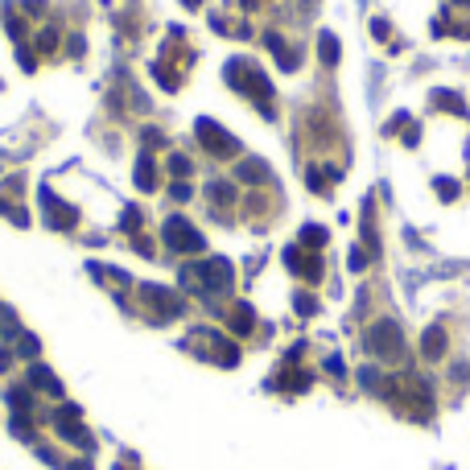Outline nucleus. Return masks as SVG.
<instances>
[{
  "label": "nucleus",
  "instance_id": "obj_5",
  "mask_svg": "<svg viewBox=\"0 0 470 470\" xmlns=\"http://www.w3.org/2000/svg\"><path fill=\"white\" fill-rule=\"evenodd\" d=\"M190 347H202L215 363H223V367H235L239 363V347L235 343H227L219 330H194L190 334Z\"/></svg>",
  "mask_w": 470,
  "mask_h": 470
},
{
  "label": "nucleus",
  "instance_id": "obj_4",
  "mask_svg": "<svg viewBox=\"0 0 470 470\" xmlns=\"http://www.w3.org/2000/svg\"><path fill=\"white\" fill-rule=\"evenodd\" d=\"M190 277L206 289V293H227L231 289V281H235V273H231V264L223 260V256H211V260H198L194 268H190Z\"/></svg>",
  "mask_w": 470,
  "mask_h": 470
},
{
  "label": "nucleus",
  "instance_id": "obj_29",
  "mask_svg": "<svg viewBox=\"0 0 470 470\" xmlns=\"http://www.w3.org/2000/svg\"><path fill=\"white\" fill-rule=\"evenodd\" d=\"M21 355H37V339H33V334L21 339Z\"/></svg>",
  "mask_w": 470,
  "mask_h": 470
},
{
  "label": "nucleus",
  "instance_id": "obj_1",
  "mask_svg": "<svg viewBox=\"0 0 470 470\" xmlns=\"http://www.w3.org/2000/svg\"><path fill=\"white\" fill-rule=\"evenodd\" d=\"M384 396L413 421H429L434 417V388L421 376H396L384 384Z\"/></svg>",
  "mask_w": 470,
  "mask_h": 470
},
{
  "label": "nucleus",
  "instance_id": "obj_23",
  "mask_svg": "<svg viewBox=\"0 0 470 470\" xmlns=\"http://www.w3.org/2000/svg\"><path fill=\"white\" fill-rule=\"evenodd\" d=\"M359 384H363L367 392H376V388L384 392V376H380V372H372V367H363V372H359Z\"/></svg>",
  "mask_w": 470,
  "mask_h": 470
},
{
  "label": "nucleus",
  "instance_id": "obj_35",
  "mask_svg": "<svg viewBox=\"0 0 470 470\" xmlns=\"http://www.w3.org/2000/svg\"><path fill=\"white\" fill-rule=\"evenodd\" d=\"M186 4H190V8H194V4H202V0H186Z\"/></svg>",
  "mask_w": 470,
  "mask_h": 470
},
{
  "label": "nucleus",
  "instance_id": "obj_7",
  "mask_svg": "<svg viewBox=\"0 0 470 470\" xmlns=\"http://www.w3.org/2000/svg\"><path fill=\"white\" fill-rule=\"evenodd\" d=\"M161 239H165L173 252H198V248H202V235H198L194 223H186V219H169V223L161 227Z\"/></svg>",
  "mask_w": 470,
  "mask_h": 470
},
{
  "label": "nucleus",
  "instance_id": "obj_10",
  "mask_svg": "<svg viewBox=\"0 0 470 470\" xmlns=\"http://www.w3.org/2000/svg\"><path fill=\"white\" fill-rule=\"evenodd\" d=\"M285 260H289V268H293V273H301L306 281H318V277H322V264H318V256H314V252L306 256L301 248H289V252H285Z\"/></svg>",
  "mask_w": 470,
  "mask_h": 470
},
{
  "label": "nucleus",
  "instance_id": "obj_21",
  "mask_svg": "<svg viewBox=\"0 0 470 470\" xmlns=\"http://www.w3.org/2000/svg\"><path fill=\"white\" fill-rule=\"evenodd\" d=\"M434 190H438L446 202H454V198H458V182H454V178H438V182H434Z\"/></svg>",
  "mask_w": 470,
  "mask_h": 470
},
{
  "label": "nucleus",
  "instance_id": "obj_32",
  "mask_svg": "<svg viewBox=\"0 0 470 470\" xmlns=\"http://www.w3.org/2000/svg\"><path fill=\"white\" fill-rule=\"evenodd\" d=\"M45 8V0H25V12H41Z\"/></svg>",
  "mask_w": 470,
  "mask_h": 470
},
{
  "label": "nucleus",
  "instance_id": "obj_13",
  "mask_svg": "<svg viewBox=\"0 0 470 470\" xmlns=\"http://www.w3.org/2000/svg\"><path fill=\"white\" fill-rule=\"evenodd\" d=\"M421 355H425V359H442V355H446V330H442V326H429V330H425Z\"/></svg>",
  "mask_w": 470,
  "mask_h": 470
},
{
  "label": "nucleus",
  "instance_id": "obj_27",
  "mask_svg": "<svg viewBox=\"0 0 470 470\" xmlns=\"http://www.w3.org/2000/svg\"><path fill=\"white\" fill-rule=\"evenodd\" d=\"M351 268H355V273H363V268H367V252H363V248H355V252H351Z\"/></svg>",
  "mask_w": 470,
  "mask_h": 470
},
{
  "label": "nucleus",
  "instance_id": "obj_31",
  "mask_svg": "<svg viewBox=\"0 0 470 470\" xmlns=\"http://www.w3.org/2000/svg\"><path fill=\"white\" fill-rule=\"evenodd\" d=\"M297 310H301V314H314L318 306H314V297H297Z\"/></svg>",
  "mask_w": 470,
  "mask_h": 470
},
{
  "label": "nucleus",
  "instance_id": "obj_11",
  "mask_svg": "<svg viewBox=\"0 0 470 470\" xmlns=\"http://www.w3.org/2000/svg\"><path fill=\"white\" fill-rule=\"evenodd\" d=\"M145 297L161 310V318H173V314H182V297L173 293V289H157V285H145Z\"/></svg>",
  "mask_w": 470,
  "mask_h": 470
},
{
  "label": "nucleus",
  "instance_id": "obj_6",
  "mask_svg": "<svg viewBox=\"0 0 470 470\" xmlns=\"http://www.w3.org/2000/svg\"><path fill=\"white\" fill-rule=\"evenodd\" d=\"M194 132H198L202 149H206V153H215V157H231V153H239V140H235V136H227L215 120H198V124H194Z\"/></svg>",
  "mask_w": 470,
  "mask_h": 470
},
{
  "label": "nucleus",
  "instance_id": "obj_2",
  "mask_svg": "<svg viewBox=\"0 0 470 470\" xmlns=\"http://www.w3.org/2000/svg\"><path fill=\"white\" fill-rule=\"evenodd\" d=\"M227 83L239 87L244 95H252L264 116H273V87H268V78H264L256 66H248L244 58H231V62H227Z\"/></svg>",
  "mask_w": 470,
  "mask_h": 470
},
{
  "label": "nucleus",
  "instance_id": "obj_19",
  "mask_svg": "<svg viewBox=\"0 0 470 470\" xmlns=\"http://www.w3.org/2000/svg\"><path fill=\"white\" fill-rule=\"evenodd\" d=\"M244 182H264L268 178V165H260V161H239V169H235Z\"/></svg>",
  "mask_w": 470,
  "mask_h": 470
},
{
  "label": "nucleus",
  "instance_id": "obj_20",
  "mask_svg": "<svg viewBox=\"0 0 470 470\" xmlns=\"http://www.w3.org/2000/svg\"><path fill=\"white\" fill-rule=\"evenodd\" d=\"M281 388H289V392H306V388H310V376H306V372H289V376H281Z\"/></svg>",
  "mask_w": 470,
  "mask_h": 470
},
{
  "label": "nucleus",
  "instance_id": "obj_14",
  "mask_svg": "<svg viewBox=\"0 0 470 470\" xmlns=\"http://www.w3.org/2000/svg\"><path fill=\"white\" fill-rule=\"evenodd\" d=\"M264 41H268V50L281 58V70H297V50H289V45L281 41V33H268Z\"/></svg>",
  "mask_w": 470,
  "mask_h": 470
},
{
  "label": "nucleus",
  "instance_id": "obj_15",
  "mask_svg": "<svg viewBox=\"0 0 470 470\" xmlns=\"http://www.w3.org/2000/svg\"><path fill=\"white\" fill-rule=\"evenodd\" d=\"M252 326H256V314H252V306L239 301V306L231 310V330H235V334H252Z\"/></svg>",
  "mask_w": 470,
  "mask_h": 470
},
{
  "label": "nucleus",
  "instance_id": "obj_12",
  "mask_svg": "<svg viewBox=\"0 0 470 470\" xmlns=\"http://www.w3.org/2000/svg\"><path fill=\"white\" fill-rule=\"evenodd\" d=\"M29 384H33V388H41V392H50V396H62V380H54V372H50V367H41V363H33V367H29Z\"/></svg>",
  "mask_w": 470,
  "mask_h": 470
},
{
  "label": "nucleus",
  "instance_id": "obj_17",
  "mask_svg": "<svg viewBox=\"0 0 470 470\" xmlns=\"http://www.w3.org/2000/svg\"><path fill=\"white\" fill-rule=\"evenodd\" d=\"M136 186H140V190H153V186H157V173H153V157H140V161H136Z\"/></svg>",
  "mask_w": 470,
  "mask_h": 470
},
{
  "label": "nucleus",
  "instance_id": "obj_18",
  "mask_svg": "<svg viewBox=\"0 0 470 470\" xmlns=\"http://www.w3.org/2000/svg\"><path fill=\"white\" fill-rule=\"evenodd\" d=\"M318 54H322V62H326V66H334V62H339V41H334V33H322V37H318Z\"/></svg>",
  "mask_w": 470,
  "mask_h": 470
},
{
  "label": "nucleus",
  "instance_id": "obj_8",
  "mask_svg": "<svg viewBox=\"0 0 470 470\" xmlns=\"http://www.w3.org/2000/svg\"><path fill=\"white\" fill-rule=\"evenodd\" d=\"M54 425H58V434L66 438V442H74V446H91V434L78 425V409H58V417H54Z\"/></svg>",
  "mask_w": 470,
  "mask_h": 470
},
{
  "label": "nucleus",
  "instance_id": "obj_26",
  "mask_svg": "<svg viewBox=\"0 0 470 470\" xmlns=\"http://www.w3.org/2000/svg\"><path fill=\"white\" fill-rule=\"evenodd\" d=\"M8 405L25 413V409H29V392H25V388H12V392H8Z\"/></svg>",
  "mask_w": 470,
  "mask_h": 470
},
{
  "label": "nucleus",
  "instance_id": "obj_33",
  "mask_svg": "<svg viewBox=\"0 0 470 470\" xmlns=\"http://www.w3.org/2000/svg\"><path fill=\"white\" fill-rule=\"evenodd\" d=\"M4 367H8V351H0V372H4Z\"/></svg>",
  "mask_w": 470,
  "mask_h": 470
},
{
  "label": "nucleus",
  "instance_id": "obj_25",
  "mask_svg": "<svg viewBox=\"0 0 470 470\" xmlns=\"http://www.w3.org/2000/svg\"><path fill=\"white\" fill-rule=\"evenodd\" d=\"M169 173H173V178H186V173H190V157H182V153L169 157Z\"/></svg>",
  "mask_w": 470,
  "mask_h": 470
},
{
  "label": "nucleus",
  "instance_id": "obj_34",
  "mask_svg": "<svg viewBox=\"0 0 470 470\" xmlns=\"http://www.w3.org/2000/svg\"><path fill=\"white\" fill-rule=\"evenodd\" d=\"M70 470H91V462H74Z\"/></svg>",
  "mask_w": 470,
  "mask_h": 470
},
{
  "label": "nucleus",
  "instance_id": "obj_16",
  "mask_svg": "<svg viewBox=\"0 0 470 470\" xmlns=\"http://www.w3.org/2000/svg\"><path fill=\"white\" fill-rule=\"evenodd\" d=\"M434 107H446V111H454V116H467V103H462L454 91H434Z\"/></svg>",
  "mask_w": 470,
  "mask_h": 470
},
{
  "label": "nucleus",
  "instance_id": "obj_22",
  "mask_svg": "<svg viewBox=\"0 0 470 470\" xmlns=\"http://www.w3.org/2000/svg\"><path fill=\"white\" fill-rule=\"evenodd\" d=\"M301 244H306V248H322V244H326V231H322V227H314V223H310V227H306V231H301Z\"/></svg>",
  "mask_w": 470,
  "mask_h": 470
},
{
  "label": "nucleus",
  "instance_id": "obj_24",
  "mask_svg": "<svg viewBox=\"0 0 470 470\" xmlns=\"http://www.w3.org/2000/svg\"><path fill=\"white\" fill-rule=\"evenodd\" d=\"M211 198H215V202H231V198H235V190H231L227 182H211Z\"/></svg>",
  "mask_w": 470,
  "mask_h": 470
},
{
  "label": "nucleus",
  "instance_id": "obj_28",
  "mask_svg": "<svg viewBox=\"0 0 470 470\" xmlns=\"http://www.w3.org/2000/svg\"><path fill=\"white\" fill-rule=\"evenodd\" d=\"M136 223H140V211H136V206H132V211H128V215H124V231H136Z\"/></svg>",
  "mask_w": 470,
  "mask_h": 470
},
{
  "label": "nucleus",
  "instance_id": "obj_3",
  "mask_svg": "<svg viewBox=\"0 0 470 470\" xmlns=\"http://www.w3.org/2000/svg\"><path fill=\"white\" fill-rule=\"evenodd\" d=\"M363 343H367V351H372L376 359H384V363H396V359L405 355V334H400V326H396L392 318L376 322Z\"/></svg>",
  "mask_w": 470,
  "mask_h": 470
},
{
  "label": "nucleus",
  "instance_id": "obj_9",
  "mask_svg": "<svg viewBox=\"0 0 470 470\" xmlns=\"http://www.w3.org/2000/svg\"><path fill=\"white\" fill-rule=\"evenodd\" d=\"M41 202H45V211H50V223H54V227H74V223H78V211H74V206H66V202H58L50 190H41Z\"/></svg>",
  "mask_w": 470,
  "mask_h": 470
},
{
  "label": "nucleus",
  "instance_id": "obj_30",
  "mask_svg": "<svg viewBox=\"0 0 470 470\" xmlns=\"http://www.w3.org/2000/svg\"><path fill=\"white\" fill-rule=\"evenodd\" d=\"M326 372H334V376H343L347 367H343V359H339V355H330V359H326Z\"/></svg>",
  "mask_w": 470,
  "mask_h": 470
}]
</instances>
